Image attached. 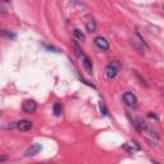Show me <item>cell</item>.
<instances>
[{
    "label": "cell",
    "instance_id": "cell-1",
    "mask_svg": "<svg viewBox=\"0 0 164 164\" xmlns=\"http://www.w3.org/2000/svg\"><path fill=\"white\" fill-rule=\"evenodd\" d=\"M123 101H124L126 105L130 107V108H132V109L137 108V97H136V95L132 94V92H130V91L124 92L123 94Z\"/></svg>",
    "mask_w": 164,
    "mask_h": 164
},
{
    "label": "cell",
    "instance_id": "cell-2",
    "mask_svg": "<svg viewBox=\"0 0 164 164\" xmlns=\"http://www.w3.org/2000/svg\"><path fill=\"white\" fill-rule=\"evenodd\" d=\"M22 109L26 112V113H28V114H32V113H35L36 112V109H37V104L35 103V100H25L23 104H22Z\"/></svg>",
    "mask_w": 164,
    "mask_h": 164
},
{
    "label": "cell",
    "instance_id": "cell-3",
    "mask_svg": "<svg viewBox=\"0 0 164 164\" xmlns=\"http://www.w3.org/2000/svg\"><path fill=\"white\" fill-rule=\"evenodd\" d=\"M94 42H95V45L100 49V50H103V51L109 50V42H108V40L105 39V37H103V36H97Z\"/></svg>",
    "mask_w": 164,
    "mask_h": 164
},
{
    "label": "cell",
    "instance_id": "cell-4",
    "mask_svg": "<svg viewBox=\"0 0 164 164\" xmlns=\"http://www.w3.org/2000/svg\"><path fill=\"white\" fill-rule=\"evenodd\" d=\"M17 128L22 132H27L32 128V122L27 121V119H21L19 122H17Z\"/></svg>",
    "mask_w": 164,
    "mask_h": 164
},
{
    "label": "cell",
    "instance_id": "cell-5",
    "mask_svg": "<svg viewBox=\"0 0 164 164\" xmlns=\"http://www.w3.org/2000/svg\"><path fill=\"white\" fill-rule=\"evenodd\" d=\"M133 126H135V128L139 132H144L147 124L144 122V119L141 118V117H137V118H136L135 121H133Z\"/></svg>",
    "mask_w": 164,
    "mask_h": 164
},
{
    "label": "cell",
    "instance_id": "cell-6",
    "mask_svg": "<svg viewBox=\"0 0 164 164\" xmlns=\"http://www.w3.org/2000/svg\"><path fill=\"white\" fill-rule=\"evenodd\" d=\"M82 64H84V68H85L86 72L89 74H92V62L90 61V58L87 55H85L84 58H82Z\"/></svg>",
    "mask_w": 164,
    "mask_h": 164
},
{
    "label": "cell",
    "instance_id": "cell-7",
    "mask_svg": "<svg viewBox=\"0 0 164 164\" xmlns=\"http://www.w3.org/2000/svg\"><path fill=\"white\" fill-rule=\"evenodd\" d=\"M105 74H107L108 78L113 80V78L118 74V68L113 67V65H110V64H108V67H107V69H105Z\"/></svg>",
    "mask_w": 164,
    "mask_h": 164
},
{
    "label": "cell",
    "instance_id": "cell-8",
    "mask_svg": "<svg viewBox=\"0 0 164 164\" xmlns=\"http://www.w3.org/2000/svg\"><path fill=\"white\" fill-rule=\"evenodd\" d=\"M41 149H42V147H41L40 144H34L28 150L26 151V156H34V155H36Z\"/></svg>",
    "mask_w": 164,
    "mask_h": 164
},
{
    "label": "cell",
    "instance_id": "cell-9",
    "mask_svg": "<svg viewBox=\"0 0 164 164\" xmlns=\"http://www.w3.org/2000/svg\"><path fill=\"white\" fill-rule=\"evenodd\" d=\"M86 28L89 32H95L96 30V21L92 18V17H89L86 21Z\"/></svg>",
    "mask_w": 164,
    "mask_h": 164
},
{
    "label": "cell",
    "instance_id": "cell-10",
    "mask_svg": "<svg viewBox=\"0 0 164 164\" xmlns=\"http://www.w3.org/2000/svg\"><path fill=\"white\" fill-rule=\"evenodd\" d=\"M72 46H73V49H74V51H76V54H77L78 57H82L84 58L85 57V54H84V51H82V49L78 46V44L76 42V40L74 41H72Z\"/></svg>",
    "mask_w": 164,
    "mask_h": 164
},
{
    "label": "cell",
    "instance_id": "cell-11",
    "mask_svg": "<svg viewBox=\"0 0 164 164\" xmlns=\"http://www.w3.org/2000/svg\"><path fill=\"white\" fill-rule=\"evenodd\" d=\"M131 44H132L133 48H135L140 54H144V46H141L140 44H139V41L136 40V39H132V40H131Z\"/></svg>",
    "mask_w": 164,
    "mask_h": 164
},
{
    "label": "cell",
    "instance_id": "cell-12",
    "mask_svg": "<svg viewBox=\"0 0 164 164\" xmlns=\"http://www.w3.org/2000/svg\"><path fill=\"white\" fill-rule=\"evenodd\" d=\"M73 36H74V39L78 40V41H84L85 40V35L82 34V31H80L78 28H76L73 31Z\"/></svg>",
    "mask_w": 164,
    "mask_h": 164
},
{
    "label": "cell",
    "instance_id": "cell-13",
    "mask_svg": "<svg viewBox=\"0 0 164 164\" xmlns=\"http://www.w3.org/2000/svg\"><path fill=\"white\" fill-rule=\"evenodd\" d=\"M2 32H3V35H4V36H7L8 39H10V40H15V39H17V35H15L14 32H12V31H8V30H3Z\"/></svg>",
    "mask_w": 164,
    "mask_h": 164
},
{
    "label": "cell",
    "instance_id": "cell-14",
    "mask_svg": "<svg viewBox=\"0 0 164 164\" xmlns=\"http://www.w3.org/2000/svg\"><path fill=\"white\" fill-rule=\"evenodd\" d=\"M62 105L59 103H55L54 104V107H53V112H54V114H55V116H61L62 114Z\"/></svg>",
    "mask_w": 164,
    "mask_h": 164
},
{
    "label": "cell",
    "instance_id": "cell-15",
    "mask_svg": "<svg viewBox=\"0 0 164 164\" xmlns=\"http://www.w3.org/2000/svg\"><path fill=\"white\" fill-rule=\"evenodd\" d=\"M99 108H100V112H101V114L103 116H109V110H108V108H107V105L105 104H104L103 101H100L99 103Z\"/></svg>",
    "mask_w": 164,
    "mask_h": 164
},
{
    "label": "cell",
    "instance_id": "cell-16",
    "mask_svg": "<svg viewBox=\"0 0 164 164\" xmlns=\"http://www.w3.org/2000/svg\"><path fill=\"white\" fill-rule=\"evenodd\" d=\"M133 73L136 74V77H137V78H139V80L141 81V85H144V86H146V87H147V86H149V85H147V84H146V82H145V80H143V78H141V76L139 74V72H137V71H133Z\"/></svg>",
    "mask_w": 164,
    "mask_h": 164
},
{
    "label": "cell",
    "instance_id": "cell-17",
    "mask_svg": "<svg viewBox=\"0 0 164 164\" xmlns=\"http://www.w3.org/2000/svg\"><path fill=\"white\" fill-rule=\"evenodd\" d=\"M109 64L113 65V67H116V68H118V69H119V67H121V64H119L118 62H116V61H112V62L109 63Z\"/></svg>",
    "mask_w": 164,
    "mask_h": 164
},
{
    "label": "cell",
    "instance_id": "cell-18",
    "mask_svg": "<svg viewBox=\"0 0 164 164\" xmlns=\"http://www.w3.org/2000/svg\"><path fill=\"white\" fill-rule=\"evenodd\" d=\"M147 117H149V118H154V119H156V121H158V116H156V114H153V112H150L149 114H147Z\"/></svg>",
    "mask_w": 164,
    "mask_h": 164
},
{
    "label": "cell",
    "instance_id": "cell-19",
    "mask_svg": "<svg viewBox=\"0 0 164 164\" xmlns=\"http://www.w3.org/2000/svg\"><path fill=\"white\" fill-rule=\"evenodd\" d=\"M0 160H2V162H4V160H7V156H5V155H3L2 158H0Z\"/></svg>",
    "mask_w": 164,
    "mask_h": 164
},
{
    "label": "cell",
    "instance_id": "cell-20",
    "mask_svg": "<svg viewBox=\"0 0 164 164\" xmlns=\"http://www.w3.org/2000/svg\"><path fill=\"white\" fill-rule=\"evenodd\" d=\"M34 164H55V163H34Z\"/></svg>",
    "mask_w": 164,
    "mask_h": 164
},
{
    "label": "cell",
    "instance_id": "cell-21",
    "mask_svg": "<svg viewBox=\"0 0 164 164\" xmlns=\"http://www.w3.org/2000/svg\"><path fill=\"white\" fill-rule=\"evenodd\" d=\"M163 9H164V5H163Z\"/></svg>",
    "mask_w": 164,
    "mask_h": 164
}]
</instances>
